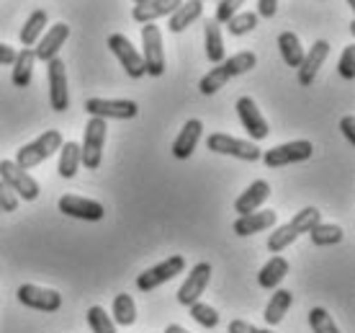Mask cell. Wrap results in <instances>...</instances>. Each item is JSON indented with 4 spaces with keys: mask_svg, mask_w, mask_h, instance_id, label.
Listing matches in <instances>:
<instances>
[{
    "mask_svg": "<svg viewBox=\"0 0 355 333\" xmlns=\"http://www.w3.org/2000/svg\"><path fill=\"white\" fill-rule=\"evenodd\" d=\"M311 153H314V145L309 140H293V143L278 145L273 150H266L260 158H263L268 168H284V165H291V163L309 161Z\"/></svg>",
    "mask_w": 355,
    "mask_h": 333,
    "instance_id": "cell-7",
    "label": "cell"
},
{
    "mask_svg": "<svg viewBox=\"0 0 355 333\" xmlns=\"http://www.w3.org/2000/svg\"><path fill=\"white\" fill-rule=\"evenodd\" d=\"M88 325L93 333H116V323L111 320V316H108L106 310L101 305H93L88 310Z\"/></svg>",
    "mask_w": 355,
    "mask_h": 333,
    "instance_id": "cell-33",
    "label": "cell"
},
{
    "mask_svg": "<svg viewBox=\"0 0 355 333\" xmlns=\"http://www.w3.org/2000/svg\"><path fill=\"white\" fill-rule=\"evenodd\" d=\"M34 63H36V54L31 47H24L21 52H16V60H13V75H10V81H13L16 88H26L28 83H31Z\"/></svg>",
    "mask_w": 355,
    "mask_h": 333,
    "instance_id": "cell-24",
    "label": "cell"
},
{
    "mask_svg": "<svg viewBox=\"0 0 355 333\" xmlns=\"http://www.w3.org/2000/svg\"><path fill=\"white\" fill-rule=\"evenodd\" d=\"M291 302H293V295L288 292V289H275L273 295H270V302H268L266 313H263L266 323L268 325H278V323H281V320L286 318V313H288Z\"/></svg>",
    "mask_w": 355,
    "mask_h": 333,
    "instance_id": "cell-27",
    "label": "cell"
},
{
    "mask_svg": "<svg viewBox=\"0 0 355 333\" xmlns=\"http://www.w3.org/2000/svg\"><path fill=\"white\" fill-rule=\"evenodd\" d=\"M62 143L64 140L57 129H46L44 135H39L34 143L18 147L16 161L13 163H16L21 171H28V168H34V165H39V163H44L46 158H52L54 153H60Z\"/></svg>",
    "mask_w": 355,
    "mask_h": 333,
    "instance_id": "cell-3",
    "label": "cell"
},
{
    "mask_svg": "<svg viewBox=\"0 0 355 333\" xmlns=\"http://www.w3.org/2000/svg\"><path fill=\"white\" fill-rule=\"evenodd\" d=\"M278 10V0H258V16L273 18Z\"/></svg>",
    "mask_w": 355,
    "mask_h": 333,
    "instance_id": "cell-41",
    "label": "cell"
},
{
    "mask_svg": "<svg viewBox=\"0 0 355 333\" xmlns=\"http://www.w3.org/2000/svg\"><path fill=\"white\" fill-rule=\"evenodd\" d=\"M108 49L116 54V60L121 63V67L126 70V75H129V78L139 81V78H144V75H147V72H144L142 54L134 49V44L126 39L124 34H111V36H108Z\"/></svg>",
    "mask_w": 355,
    "mask_h": 333,
    "instance_id": "cell-11",
    "label": "cell"
},
{
    "mask_svg": "<svg viewBox=\"0 0 355 333\" xmlns=\"http://www.w3.org/2000/svg\"><path fill=\"white\" fill-rule=\"evenodd\" d=\"M209 282H211V263H206V261L196 263L193 269L188 271V279L178 289V302L186 307L198 302L201 295L206 292V287H209Z\"/></svg>",
    "mask_w": 355,
    "mask_h": 333,
    "instance_id": "cell-14",
    "label": "cell"
},
{
    "mask_svg": "<svg viewBox=\"0 0 355 333\" xmlns=\"http://www.w3.org/2000/svg\"><path fill=\"white\" fill-rule=\"evenodd\" d=\"M309 238L314 245H320V248H324V245H338L340 241H343V227L340 225H324V222H320V225H314L309 230Z\"/></svg>",
    "mask_w": 355,
    "mask_h": 333,
    "instance_id": "cell-32",
    "label": "cell"
},
{
    "mask_svg": "<svg viewBox=\"0 0 355 333\" xmlns=\"http://www.w3.org/2000/svg\"><path fill=\"white\" fill-rule=\"evenodd\" d=\"M116 325H134L137 320V305H134V300L129 295H116L114 298V318H111Z\"/></svg>",
    "mask_w": 355,
    "mask_h": 333,
    "instance_id": "cell-31",
    "label": "cell"
},
{
    "mask_svg": "<svg viewBox=\"0 0 355 333\" xmlns=\"http://www.w3.org/2000/svg\"><path fill=\"white\" fill-rule=\"evenodd\" d=\"M240 6H245V0H219V6H216V16H214V21L222 26V24H227L237 10H240Z\"/></svg>",
    "mask_w": 355,
    "mask_h": 333,
    "instance_id": "cell-37",
    "label": "cell"
},
{
    "mask_svg": "<svg viewBox=\"0 0 355 333\" xmlns=\"http://www.w3.org/2000/svg\"><path fill=\"white\" fill-rule=\"evenodd\" d=\"M16 209H18L16 191L10 189L8 184L0 179V212H16Z\"/></svg>",
    "mask_w": 355,
    "mask_h": 333,
    "instance_id": "cell-39",
    "label": "cell"
},
{
    "mask_svg": "<svg viewBox=\"0 0 355 333\" xmlns=\"http://www.w3.org/2000/svg\"><path fill=\"white\" fill-rule=\"evenodd\" d=\"M237 114H240V122L245 127V132H248L252 140H266L270 135V127H268L266 117L260 114L258 104L250 99V96H242L237 101Z\"/></svg>",
    "mask_w": 355,
    "mask_h": 333,
    "instance_id": "cell-16",
    "label": "cell"
},
{
    "mask_svg": "<svg viewBox=\"0 0 355 333\" xmlns=\"http://www.w3.org/2000/svg\"><path fill=\"white\" fill-rule=\"evenodd\" d=\"M201 132H204V122L201 119H188L183 129L178 132L175 143H173V155H175L178 161H188L191 155H193L196 145L201 140Z\"/></svg>",
    "mask_w": 355,
    "mask_h": 333,
    "instance_id": "cell-21",
    "label": "cell"
},
{
    "mask_svg": "<svg viewBox=\"0 0 355 333\" xmlns=\"http://www.w3.org/2000/svg\"><path fill=\"white\" fill-rule=\"evenodd\" d=\"M204 13V3L201 0H188L183 6H178L173 13H170V21H168V29L173 34H180V31H186L191 24H196L198 18Z\"/></svg>",
    "mask_w": 355,
    "mask_h": 333,
    "instance_id": "cell-23",
    "label": "cell"
},
{
    "mask_svg": "<svg viewBox=\"0 0 355 333\" xmlns=\"http://www.w3.org/2000/svg\"><path fill=\"white\" fill-rule=\"evenodd\" d=\"M165 333H191V331H186V328H183V325L173 323V325H168V328H165Z\"/></svg>",
    "mask_w": 355,
    "mask_h": 333,
    "instance_id": "cell-44",
    "label": "cell"
},
{
    "mask_svg": "<svg viewBox=\"0 0 355 333\" xmlns=\"http://www.w3.org/2000/svg\"><path fill=\"white\" fill-rule=\"evenodd\" d=\"M16 60V49L8 44H0V65H13Z\"/></svg>",
    "mask_w": 355,
    "mask_h": 333,
    "instance_id": "cell-43",
    "label": "cell"
},
{
    "mask_svg": "<svg viewBox=\"0 0 355 333\" xmlns=\"http://www.w3.org/2000/svg\"><path fill=\"white\" fill-rule=\"evenodd\" d=\"M255 65H258V54L255 52L232 54L230 60H222L216 67H211V70L206 72L204 78H201V83H198V90H201L204 96H211V93H216V90H222L232 78L245 75V72H250Z\"/></svg>",
    "mask_w": 355,
    "mask_h": 333,
    "instance_id": "cell-1",
    "label": "cell"
},
{
    "mask_svg": "<svg viewBox=\"0 0 355 333\" xmlns=\"http://www.w3.org/2000/svg\"><path fill=\"white\" fill-rule=\"evenodd\" d=\"M206 147H209L211 153L232 155V158H240V161H250V163L260 161V155H263L255 143H250V140H237V137L224 135V132L209 135V140H206Z\"/></svg>",
    "mask_w": 355,
    "mask_h": 333,
    "instance_id": "cell-6",
    "label": "cell"
},
{
    "mask_svg": "<svg viewBox=\"0 0 355 333\" xmlns=\"http://www.w3.org/2000/svg\"><path fill=\"white\" fill-rule=\"evenodd\" d=\"M268 197H270V184H268V181H263V179L252 181L248 189L237 197V202H234V212H237V215H250V212H258V209L268 202Z\"/></svg>",
    "mask_w": 355,
    "mask_h": 333,
    "instance_id": "cell-20",
    "label": "cell"
},
{
    "mask_svg": "<svg viewBox=\"0 0 355 333\" xmlns=\"http://www.w3.org/2000/svg\"><path fill=\"white\" fill-rule=\"evenodd\" d=\"M255 26H258V13H234L227 21V29H230L232 36H245L250 31H255Z\"/></svg>",
    "mask_w": 355,
    "mask_h": 333,
    "instance_id": "cell-34",
    "label": "cell"
},
{
    "mask_svg": "<svg viewBox=\"0 0 355 333\" xmlns=\"http://www.w3.org/2000/svg\"><path fill=\"white\" fill-rule=\"evenodd\" d=\"M178 6H183V0H147L142 6H134L132 16L137 24H155L157 18L170 16Z\"/></svg>",
    "mask_w": 355,
    "mask_h": 333,
    "instance_id": "cell-22",
    "label": "cell"
},
{
    "mask_svg": "<svg viewBox=\"0 0 355 333\" xmlns=\"http://www.w3.org/2000/svg\"><path fill=\"white\" fill-rule=\"evenodd\" d=\"M16 298L21 305L31 307V310H42V313H57L62 307V295L57 289L36 287V284H21L16 289Z\"/></svg>",
    "mask_w": 355,
    "mask_h": 333,
    "instance_id": "cell-9",
    "label": "cell"
},
{
    "mask_svg": "<svg viewBox=\"0 0 355 333\" xmlns=\"http://www.w3.org/2000/svg\"><path fill=\"white\" fill-rule=\"evenodd\" d=\"M85 111L98 119H134L139 114V106L129 99H88Z\"/></svg>",
    "mask_w": 355,
    "mask_h": 333,
    "instance_id": "cell-13",
    "label": "cell"
},
{
    "mask_svg": "<svg viewBox=\"0 0 355 333\" xmlns=\"http://www.w3.org/2000/svg\"><path fill=\"white\" fill-rule=\"evenodd\" d=\"M322 222V212L317 207H304L302 212H296V215L291 217V222H286V225H281L275 233H270V238H268V251L270 253H281L286 251L288 245L299 238V235L309 233L314 225H320Z\"/></svg>",
    "mask_w": 355,
    "mask_h": 333,
    "instance_id": "cell-2",
    "label": "cell"
},
{
    "mask_svg": "<svg viewBox=\"0 0 355 333\" xmlns=\"http://www.w3.org/2000/svg\"><path fill=\"white\" fill-rule=\"evenodd\" d=\"M340 129H343V135H345L347 140L355 145V117H350V114H347V117L340 119Z\"/></svg>",
    "mask_w": 355,
    "mask_h": 333,
    "instance_id": "cell-42",
    "label": "cell"
},
{
    "mask_svg": "<svg viewBox=\"0 0 355 333\" xmlns=\"http://www.w3.org/2000/svg\"><path fill=\"white\" fill-rule=\"evenodd\" d=\"M347 6H350V8H355V0H347Z\"/></svg>",
    "mask_w": 355,
    "mask_h": 333,
    "instance_id": "cell-45",
    "label": "cell"
},
{
    "mask_svg": "<svg viewBox=\"0 0 355 333\" xmlns=\"http://www.w3.org/2000/svg\"><path fill=\"white\" fill-rule=\"evenodd\" d=\"M106 119L90 117L88 124H85V137H83L80 145V165H85L88 171H96L101 168V161H103V145H106Z\"/></svg>",
    "mask_w": 355,
    "mask_h": 333,
    "instance_id": "cell-4",
    "label": "cell"
},
{
    "mask_svg": "<svg viewBox=\"0 0 355 333\" xmlns=\"http://www.w3.org/2000/svg\"><path fill=\"white\" fill-rule=\"evenodd\" d=\"M204 42H206V57H209V63L219 65L222 60H227V57H224V36H222V26H219V24H216L214 18H209V21H206Z\"/></svg>",
    "mask_w": 355,
    "mask_h": 333,
    "instance_id": "cell-26",
    "label": "cell"
},
{
    "mask_svg": "<svg viewBox=\"0 0 355 333\" xmlns=\"http://www.w3.org/2000/svg\"><path fill=\"white\" fill-rule=\"evenodd\" d=\"M329 42H324V39H320V42H314L311 44L309 52H304V60L302 65L296 67L299 70V83H302L304 88H309L311 83H314V78H317V72H320V67L324 65V60L329 57Z\"/></svg>",
    "mask_w": 355,
    "mask_h": 333,
    "instance_id": "cell-17",
    "label": "cell"
},
{
    "mask_svg": "<svg viewBox=\"0 0 355 333\" xmlns=\"http://www.w3.org/2000/svg\"><path fill=\"white\" fill-rule=\"evenodd\" d=\"M183 271H186V259H183V256H170V259L160 261L157 266L142 271V274L137 277V289L152 292V289H157L160 284H165V282L175 279L178 274H183Z\"/></svg>",
    "mask_w": 355,
    "mask_h": 333,
    "instance_id": "cell-8",
    "label": "cell"
},
{
    "mask_svg": "<svg viewBox=\"0 0 355 333\" xmlns=\"http://www.w3.org/2000/svg\"><path fill=\"white\" fill-rule=\"evenodd\" d=\"M309 325L314 333H340V328L335 325L332 316L324 307H311L309 310Z\"/></svg>",
    "mask_w": 355,
    "mask_h": 333,
    "instance_id": "cell-35",
    "label": "cell"
},
{
    "mask_svg": "<svg viewBox=\"0 0 355 333\" xmlns=\"http://www.w3.org/2000/svg\"><path fill=\"white\" fill-rule=\"evenodd\" d=\"M230 333H273V331L270 328H258V325L245 323V320H232Z\"/></svg>",
    "mask_w": 355,
    "mask_h": 333,
    "instance_id": "cell-40",
    "label": "cell"
},
{
    "mask_svg": "<svg viewBox=\"0 0 355 333\" xmlns=\"http://www.w3.org/2000/svg\"><path fill=\"white\" fill-rule=\"evenodd\" d=\"M60 212L67 217H75V220H85V222H101L106 217V209L101 202L96 199H85V197H75V194H67L57 202Z\"/></svg>",
    "mask_w": 355,
    "mask_h": 333,
    "instance_id": "cell-15",
    "label": "cell"
},
{
    "mask_svg": "<svg viewBox=\"0 0 355 333\" xmlns=\"http://www.w3.org/2000/svg\"><path fill=\"white\" fill-rule=\"evenodd\" d=\"M278 222V215L273 209H263V212H250V215H240L237 222H234V235L240 238H250L255 233H266L270 227H275Z\"/></svg>",
    "mask_w": 355,
    "mask_h": 333,
    "instance_id": "cell-19",
    "label": "cell"
},
{
    "mask_svg": "<svg viewBox=\"0 0 355 333\" xmlns=\"http://www.w3.org/2000/svg\"><path fill=\"white\" fill-rule=\"evenodd\" d=\"M134 3H137V6H142V3H147V0H134Z\"/></svg>",
    "mask_w": 355,
    "mask_h": 333,
    "instance_id": "cell-46",
    "label": "cell"
},
{
    "mask_svg": "<svg viewBox=\"0 0 355 333\" xmlns=\"http://www.w3.org/2000/svg\"><path fill=\"white\" fill-rule=\"evenodd\" d=\"M288 269H291V266H288V261H286L284 256H273V259L260 269L258 284L263 289H275L286 277H288Z\"/></svg>",
    "mask_w": 355,
    "mask_h": 333,
    "instance_id": "cell-25",
    "label": "cell"
},
{
    "mask_svg": "<svg viewBox=\"0 0 355 333\" xmlns=\"http://www.w3.org/2000/svg\"><path fill=\"white\" fill-rule=\"evenodd\" d=\"M191 316H193L196 323H201L204 328H216V325H219V313H216L211 305L201 302V300L191 305Z\"/></svg>",
    "mask_w": 355,
    "mask_h": 333,
    "instance_id": "cell-36",
    "label": "cell"
},
{
    "mask_svg": "<svg viewBox=\"0 0 355 333\" xmlns=\"http://www.w3.org/2000/svg\"><path fill=\"white\" fill-rule=\"evenodd\" d=\"M46 75H49V104L54 111H67L70 108V88H67V67L64 60L54 57L46 63Z\"/></svg>",
    "mask_w": 355,
    "mask_h": 333,
    "instance_id": "cell-10",
    "label": "cell"
},
{
    "mask_svg": "<svg viewBox=\"0 0 355 333\" xmlns=\"http://www.w3.org/2000/svg\"><path fill=\"white\" fill-rule=\"evenodd\" d=\"M142 60L144 72L160 78L165 72V49H162V31L155 24H142Z\"/></svg>",
    "mask_w": 355,
    "mask_h": 333,
    "instance_id": "cell-5",
    "label": "cell"
},
{
    "mask_svg": "<svg viewBox=\"0 0 355 333\" xmlns=\"http://www.w3.org/2000/svg\"><path fill=\"white\" fill-rule=\"evenodd\" d=\"M49 24V16H46V10H34L31 16L26 18V24H24V29H21V34H18V39H21V44L24 47H36V42L42 39V34H44V26Z\"/></svg>",
    "mask_w": 355,
    "mask_h": 333,
    "instance_id": "cell-28",
    "label": "cell"
},
{
    "mask_svg": "<svg viewBox=\"0 0 355 333\" xmlns=\"http://www.w3.org/2000/svg\"><path fill=\"white\" fill-rule=\"evenodd\" d=\"M278 49H281V57H284V63L288 67H299L302 65L304 47L293 31H281V36H278Z\"/></svg>",
    "mask_w": 355,
    "mask_h": 333,
    "instance_id": "cell-29",
    "label": "cell"
},
{
    "mask_svg": "<svg viewBox=\"0 0 355 333\" xmlns=\"http://www.w3.org/2000/svg\"><path fill=\"white\" fill-rule=\"evenodd\" d=\"M67 36H70V26L64 24V21H60V24H54L49 31H44L42 34V39L36 42V60H42V63H49V60H54L57 57V52L62 49V44L67 42Z\"/></svg>",
    "mask_w": 355,
    "mask_h": 333,
    "instance_id": "cell-18",
    "label": "cell"
},
{
    "mask_svg": "<svg viewBox=\"0 0 355 333\" xmlns=\"http://www.w3.org/2000/svg\"><path fill=\"white\" fill-rule=\"evenodd\" d=\"M0 179L6 181L10 189L16 191V197L24 199V202H34L42 191L39 181L31 179L26 171H21L13 161H0Z\"/></svg>",
    "mask_w": 355,
    "mask_h": 333,
    "instance_id": "cell-12",
    "label": "cell"
},
{
    "mask_svg": "<svg viewBox=\"0 0 355 333\" xmlns=\"http://www.w3.org/2000/svg\"><path fill=\"white\" fill-rule=\"evenodd\" d=\"M80 168V145L78 143H62L60 147V163H57V171L62 179H72Z\"/></svg>",
    "mask_w": 355,
    "mask_h": 333,
    "instance_id": "cell-30",
    "label": "cell"
},
{
    "mask_svg": "<svg viewBox=\"0 0 355 333\" xmlns=\"http://www.w3.org/2000/svg\"><path fill=\"white\" fill-rule=\"evenodd\" d=\"M338 70L340 75L345 78V81H353L355 78V47H345L343 54H340V63H338Z\"/></svg>",
    "mask_w": 355,
    "mask_h": 333,
    "instance_id": "cell-38",
    "label": "cell"
}]
</instances>
